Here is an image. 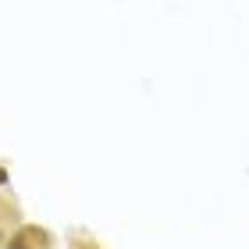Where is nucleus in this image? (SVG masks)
Masks as SVG:
<instances>
[{
	"instance_id": "f257e3e1",
	"label": "nucleus",
	"mask_w": 249,
	"mask_h": 249,
	"mask_svg": "<svg viewBox=\"0 0 249 249\" xmlns=\"http://www.w3.org/2000/svg\"><path fill=\"white\" fill-rule=\"evenodd\" d=\"M43 242H47V231H39V228H21L15 239L7 242V249H43Z\"/></svg>"
}]
</instances>
